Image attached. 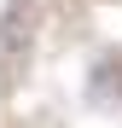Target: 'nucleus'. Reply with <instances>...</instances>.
<instances>
[]
</instances>
